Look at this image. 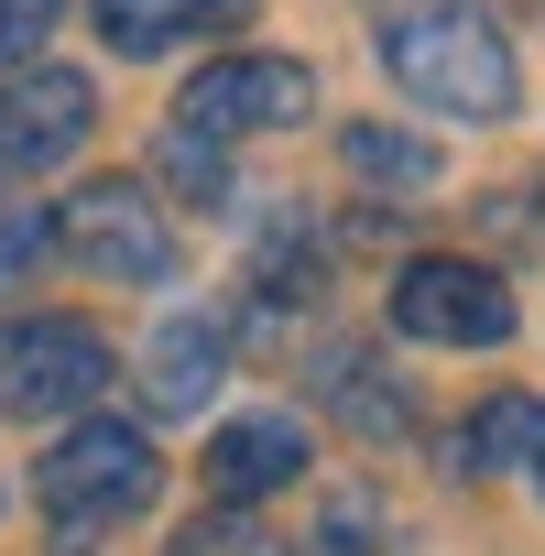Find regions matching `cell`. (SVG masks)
<instances>
[{
  "instance_id": "obj_1",
  "label": "cell",
  "mask_w": 545,
  "mask_h": 556,
  "mask_svg": "<svg viewBox=\"0 0 545 556\" xmlns=\"http://www.w3.org/2000/svg\"><path fill=\"white\" fill-rule=\"evenodd\" d=\"M382 66L404 99L447 110V121H502L512 110V45L491 12H469V0H436V12H404L382 34Z\"/></svg>"
},
{
  "instance_id": "obj_2",
  "label": "cell",
  "mask_w": 545,
  "mask_h": 556,
  "mask_svg": "<svg viewBox=\"0 0 545 556\" xmlns=\"http://www.w3.org/2000/svg\"><path fill=\"white\" fill-rule=\"evenodd\" d=\"M153 480H164L153 437H142V426H121V415H88V426H66V437H55V458L34 469V502L55 513V534H66V545H88V534H110L121 513H142V502H153Z\"/></svg>"
},
{
  "instance_id": "obj_3",
  "label": "cell",
  "mask_w": 545,
  "mask_h": 556,
  "mask_svg": "<svg viewBox=\"0 0 545 556\" xmlns=\"http://www.w3.org/2000/svg\"><path fill=\"white\" fill-rule=\"evenodd\" d=\"M99 382H110V339L88 317H12L0 328V415H23V426L88 415Z\"/></svg>"
},
{
  "instance_id": "obj_4",
  "label": "cell",
  "mask_w": 545,
  "mask_h": 556,
  "mask_svg": "<svg viewBox=\"0 0 545 556\" xmlns=\"http://www.w3.org/2000/svg\"><path fill=\"white\" fill-rule=\"evenodd\" d=\"M55 240H66L88 273H110V285H164V273H175V229H164L153 186H131V175L77 186L66 218H55Z\"/></svg>"
},
{
  "instance_id": "obj_5",
  "label": "cell",
  "mask_w": 545,
  "mask_h": 556,
  "mask_svg": "<svg viewBox=\"0 0 545 556\" xmlns=\"http://www.w3.org/2000/svg\"><path fill=\"white\" fill-rule=\"evenodd\" d=\"M393 328L426 339V350H491L512 339V285L491 262H404V285H393Z\"/></svg>"
},
{
  "instance_id": "obj_6",
  "label": "cell",
  "mask_w": 545,
  "mask_h": 556,
  "mask_svg": "<svg viewBox=\"0 0 545 556\" xmlns=\"http://www.w3.org/2000/svg\"><path fill=\"white\" fill-rule=\"evenodd\" d=\"M317 110V77L295 66V55H229V66H207L186 99H175V131H197V142H240V131H284V121H306Z\"/></svg>"
},
{
  "instance_id": "obj_7",
  "label": "cell",
  "mask_w": 545,
  "mask_h": 556,
  "mask_svg": "<svg viewBox=\"0 0 545 556\" xmlns=\"http://www.w3.org/2000/svg\"><path fill=\"white\" fill-rule=\"evenodd\" d=\"M99 88L77 66H34V77H0V175H45L88 142Z\"/></svg>"
},
{
  "instance_id": "obj_8",
  "label": "cell",
  "mask_w": 545,
  "mask_h": 556,
  "mask_svg": "<svg viewBox=\"0 0 545 556\" xmlns=\"http://www.w3.org/2000/svg\"><path fill=\"white\" fill-rule=\"evenodd\" d=\"M306 469V426L295 415H240L207 437V491L218 502H262V491H284Z\"/></svg>"
},
{
  "instance_id": "obj_9",
  "label": "cell",
  "mask_w": 545,
  "mask_h": 556,
  "mask_svg": "<svg viewBox=\"0 0 545 556\" xmlns=\"http://www.w3.org/2000/svg\"><path fill=\"white\" fill-rule=\"evenodd\" d=\"M218 361H229L218 317H164V328H153V350H142V393H153L164 415H197V404L218 393Z\"/></svg>"
},
{
  "instance_id": "obj_10",
  "label": "cell",
  "mask_w": 545,
  "mask_h": 556,
  "mask_svg": "<svg viewBox=\"0 0 545 556\" xmlns=\"http://www.w3.org/2000/svg\"><path fill=\"white\" fill-rule=\"evenodd\" d=\"M251 0H99V45L110 55H164V45H186V34H218V23H240Z\"/></svg>"
},
{
  "instance_id": "obj_11",
  "label": "cell",
  "mask_w": 545,
  "mask_h": 556,
  "mask_svg": "<svg viewBox=\"0 0 545 556\" xmlns=\"http://www.w3.org/2000/svg\"><path fill=\"white\" fill-rule=\"evenodd\" d=\"M350 175L415 197V186H436V142H426V131H393V121H360V131H350Z\"/></svg>"
},
{
  "instance_id": "obj_12",
  "label": "cell",
  "mask_w": 545,
  "mask_h": 556,
  "mask_svg": "<svg viewBox=\"0 0 545 556\" xmlns=\"http://www.w3.org/2000/svg\"><path fill=\"white\" fill-rule=\"evenodd\" d=\"M534 426H545V404H523V393L480 404V415L458 426V469H512V458H534Z\"/></svg>"
},
{
  "instance_id": "obj_13",
  "label": "cell",
  "mask_w": 545,
  "mask_h": 556,
  "mask_svg": "<svg viewBox=\"0 0 545 556\" xmlns=\"http://www.w3.org/2000/svg\"><path fill=\"white\" fill-rule=\"evenodd\" d=\"M45 251H55V218H45L34 197H0V295H12Z\"/></svg>"
},
{
  "instance_id": "obj_14",
  "label": "cell",
  "mask_w": 545,
  "mask_h": 556,
  "mask_svg": "<svg viewBox=\"0 0 545 556\" xmlns=\"http://www.w3.org/2000/svg\"><path fill=\"white\" fill-rule=\"evenodd\" d=\"M164 175H175L197 207H218V197H229V153H218V142H197V131H164Z\"/></svg>"
},
{
  "instance_id": "obj_15",
  "label": "cell",
  "mask_w": 545,
  "mask_h": 556,
  "mask_svg": "<svg viewBox=\"0 0 545 556\" xmlns=\"http://www.w3.org/2000/svg\"><path fill=\"white\" fill-rule=\"evenodd\" d=\"M175 556H272V534L240 523V513H197V523L175 534Z\"/></svg>"
},
{
  "instance_id": "obj_16",
  "label": "cell",
  "mask_w": 545,
  "mask_h": 556,
  "mask_svg": "<svg viewBox=\"0 0 545 556\" xmlns=\"http://www.w3.org/2000/svg\"><path fill=\"white\" fill-rule=\"evenodd\" d=\"M55 12H66V0H0V66H23L55 34Z\"/></svg>"
},
{
  "instance_id": "obj_17",
  "label": "cell",
  "mask_w": 545,
  "mask_h": 556,
  "mask_svg": "<svg viewBox=\"0 0 545 556\" xmlns=\"http://www.w3.org/2000/svg\"><path fill=\"white\" fill-rule=\"evenodd\" d=\"M534 491H545V426H534Z\"/></svg>"
}]
</instances>
